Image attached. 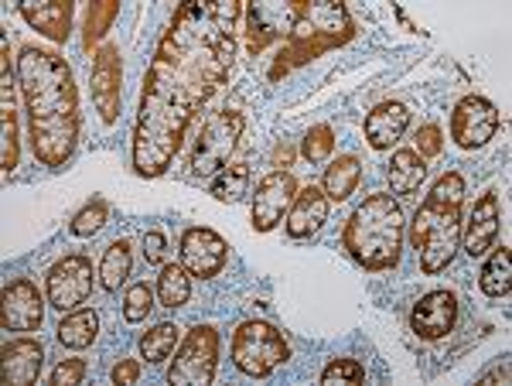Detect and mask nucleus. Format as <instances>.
Returning <instances> with one entry per match:
<instances>
[{"instance_id":"nucleus-1","label":"nucleus","mask_w":512,"mask_h":386,"mask_svg":"<svg viewBox=\"0 0 512 386\" xmlns=\"http://www.w3.org/2000/svg\"><path fill=\"white\" fill-rule=\"evenodd\" d=\"M239 18L243 0H188L175 11L140 89L130 147L140 178H161L171 168L188 127L226 82Z\"/></svg>"},{"instance_id":"nucleus-2","label":"nucleus","mask_w":512,"mask_h":386,"mask_svg":"<svg viewBox=\"0 0 512 386\" xmlns=\"http://www.w3.org/2000/svg\"><path fill=\"white\" fill-rule=\"evenodd\" d=\"M18 82L28 110L31 151L45 168H65L79 144V89L59 52L21 48Z\"/></svg>"},{"instance_id":"nucleus-3","label":"nucleus","mask_w":512,"mask_h":386,"mask_svg":"<svg viewBox=\"0 0 512 386\" xmlns=\"http://www.w3.org/2000/svg\"><path fill=\"white\" fill-rule=\"evenodd\" d=\"M461 209H465V178L458 171H444L410 223V243L424 274H441L461 250V226H465Z\"/></svg>"},{"instance_id":"nucleus-4","label":"nucleus","mask_w":512,"mask_h":386,"mask_svg":"<svg viewBox=\"0 0 512 386\" xmlns=\"http://www.w3.org/2000/svg\"><path fill=\"white\" fill-rule=\"evenodd\" d=\"M352 38L355 21L342 0H301V11H297L291 35H287L274 65H270V79L277 82L287 72L321 59L325 52L349 45Z\"/></svg>"},{"instance_id":"nucleus-5","label":"nucleus","mask_w":512,"mask_h":386,"mask_svg":"<svg viewBox=\"0 0 512 386\" xmlns=\"http://www.w3.org/2000/svg\"><path fill=\"white\" fill-rule=\"evenodd\" d=\"M403 209L390 192L369 195L349 216L342 243L349 257L366 270H390L400 264L403 253Z\"/></svg>"},{"instance_id":"nucleus-6","label":"nucleus","mask_w":512,"mask_h":386,"mask_svg":"<svg viewBox=\"0 0 512 386\" xmlns=\"http://www.w3.org/2000/svg\"><path fill=\"white\" fill-rule=\"evenodd\" d=\"M291 359L284 332H277L270 322H243L233 335V363L246 376H270L277 366Z\"/></svg>"},{"instance_id":"nucleus-7","label":"nucleus","mask_w":512,"mask_h":386,"mask_svg":"<svg viewBox=\"0 0 512 386\" xmlns=\"http://www.w3.org/2000/svg\"><path fill=\"white\" fill-rule=\"evenodd\" d=\"M243 127H246L243 113H236V110L212 113V117L205 120V127L198 130V137H195L192 161H188L192 175L195 178H216L219 171L229 164V158H233Z\"/></svg>"},{"instance_id":"nucleus-8","label":"nucleus","mask_w":512,"mask_h":386,"mask_svg":"<svg viewBox=\"0 0 512 386\" xmlns=\"http://www.w3.org/2000/svg\"><path fill=\"white\" fill-rule=\"evenodd\" d=\"M219 366V332L212 325H195L178 346L168 369L171 386H209Z\"/></svg>"},{"instance_id":"nucleus-9","label":"nucleus","mask_w":512,"mask_h":386,"mask_svg":"<svg viewBox=\"0 0 512 386\" xmlns=\"http://www.w3.org/2000/svg\"><path fill=\"white\" fill-rule=\"evenodd\" d=\"M89 291H93V264L82 253H69V257L52 264V270L45 274V298L62 315L86 305Z\"/></svg>"},{"instance_id":"nucleus-10","label":"nucleus","mask_w":512,"mask_h":386,"mask_svg":"<svg viewBox=\"0 0 512 386\" xmlns=\"http://www.w3.org/2000/svg\"><path fill=\"white\" fill-rule=\"evenodd\" d=\"M499 130V110L485 100V96H461L451 110V137L458 147L465 151H475V147H485Z\"/></svg>"},{"instance_id":"nucleus-11","label":"nucleus","mask_w":512,"mask_h":386,"mask_svg":"<svg viewBox=\"0 0 512 386\" xmlns=\"http://www.w3.org/2000/svg\"><path fill=\"white\" fill-rule=\"evenodd\" d=\"M297 11H301V0H291V4H253L246 7V52L260 55L270 41H280L291 35Z\"/></svg>"},{"instance_id":"nucleus-12","label":"nucleus","mask_w":512,"mask_h":386,"mask_svg":"<svg viewBox=\"0 0 512 386\" xmlns=\"http://www.w3.org/2000/svg\"><path fill=\"white\" fill-rule=\"evenodd\" d=\"M229 260V243L222 240L216 229L209 226H188L181 233V264L192 277H202V281H212L219 277V270L226 267Z\"/></svg>"},{"instance_id":"nucleus-13","label":"nucleus","mask_w":512,"mask_h":386,"mask_svg":"<svg viewBox=\"0 0 512 386\" xmlns=\"http://www.w3.org/2000/svg\"><path fill=\"white\" fill-rule=\"evenodd\" d=\"M41 322H45V298L38 294L35 281L28 277L7 281L0 294V325L7 332H35Z\"/></svg>"},{"instance_id":"nucleus-14","label":"nucleus","mask_w":512,"mask_h":386,"mask_svg":"<svg viewBox=\"0 0 512 386\" xmlns=\"http://www.w3.org/2000/svg\"><path fill=\"white\" fill-rule=\"evenodd\" d=\"M297 195V178L291 171H270L260 178L253 195V229L256 233H270L284 223V212L291 209Z\"/></svg>"},{"instance_id":"nucleus-15","label":"nucleus","mask_w":512,"mask_h":386,"mask_svg":"<svg viewBox=\"0 0 512 386\" xmlns=\"http://www.w3.org/2000/svg\"><path fill=\"white\" fill-rule=\"evenodd\" d=\"M454 322H458V294L448 291V287L427 291L414 305V311H410V328L424 342L444 339L454 328Z\"/></svg>"},{"instance_id":"nucleus-16","label":"nucleus","mask_w":512,"mask_h":386,"mask_svg":"<svg viewBox=\"0 0 512 386\" xmlns=\"http://www.w3.org/2000/svg\"><path fill=\"white\" fill-rule=\"evenodd\" d=\"M120 86H123V65L117 45H99L93 55V100L99 117L106 123H117L120 117Z\"/></svg>"},{"instance_id":"nucleus-17","label":"nucleus","mask_w":512,"mask_h":386,"mask_svg":"<svg viewBox=\"0 0 512 386\" xmlns=\"http://www.w3.org/2000/svg\"><path fill=\"white\" fill-rule=\"evenodd\" d=\"M4 52V62H0V141H4V154H0V164H4V175H11L18 168L21 158V144H18V110H14V82H11V48L7 41L0 45Z\"/></svg>"},{"instance_id":"nucleus-18","label":"nucleus","mask_w":512,"mask_h":386,"mask_svg":"<svg viewBox=\"0 0 512 386\" xmlns=\"http://www.w3.org/2000/svg\"><path fill=\"white\" fill-rule=\"evenodd\" d=\"M499 195L495 192H485L482 199L475 202L472 216H468V223L461 226V243H465V253L472 260L485 257V253L492 250L495 236H499Z\"/></svg>"},{"instance_id":"nucleus-19","label":"nucleus","mask_w":512,"mask_h":386,"mask_svg":"<svg viewBox=\"0 0 512 386\" xmlns=\"http://www.w3.org/2000/svg\"><path fill=\"white\" fill-rule=\"evenodd\" d=\"M41 363H45V349L31 335L11 339L0 349V376H4L7 386H31L38 380Z\"/></svg>"},{"instance_id":"nucleus-20","label":"nucleus","mask_w":512,"mask_h":386,"mask_svg":"<svg viewBox=\"0 0 512 386\" xmlns=\"http://www.w3.org/2000/svg\"><path fill=\"white\" fill-rule=\"evenodd\" d=\"M325 223H328L325 188H318V185L297 188L291 212H287V236H291V240H311Z\"/></svg>"},{"instance_id":"nucleus-21","label":"nucleus","mask_w":512,"mask_h":386,"mask_svg":"<svg viewBox=\"0 0 512 386\" xmlns=\"http://www.w3.org/2000/svg\"><path fill=\"white\" fill-rule=\"evenodd\" d=\"M407 127H410V110L396 100L376 103L373 110L366 113V141L373 151H390V147L407 134Z\"/></svg>"},{"instance_id":"nucleus-22","label":"nucleus","mask_w":512,"mask_h":386,"mask_svg":"<svg viewBox=\"0 0 512 386\" xmlns=\"http://www.w3.org/2000/svg\"><path fill=\"white\" fill-rule=\"evenodd\" d=\"M21 18L45 38L62 45L72 28V4L69 0H21Z\"/></svg>"},{"instance_id":"nucleus-23","label":"nucleus","mask_w":512,"mask_h":386,"mask_svg":"<svg viewBox=\"0 0 512 386\" xmlns=\"http://www.w3.org/2000/svg\"><path fill=\"white\" fill-rule=\"evenodd\" d=\"M386 178H390L393 195H410L424 185L427 161L420 158L414 147H400V151H393L390 164H386Z\"/></svg>"},{"instance_id":"nucleus-24","label":"nucleus","mask_w":512,"mask_h":386,"mask_svg":"<svg viewBox=\"0 0 512 386\" xmlns=\"http://www.w3.org/2000/svg\"><path fill=\"white\" fill-rule=\"evenodd\" d=\"M59 342L65 349H89L99 335V315L93 308H76L65 311V318L59 322Z\"/></svg>"},{"instance_id":"nucleus-25","label":"nucleus","mask_w":512,"mask_h":386,"mask_svg":"<svg viewBox=\"0 0 512 386\" xmlns=\"http://www.w3.org/2000/svg\"><path fill=\"white\" fill-rule=\"evenodd\" d=\"M359 175H362V164L355 154H342L338 161H332L325 168V195L328 202H345L349 195L355 192L359 185Z\"/></svg>"},{"instance_id":"nucleus-26","label":"nucleus","mask_w":512,"mask_h":386,"mask_svg":"<svg viewBox=\"0 0 512 386\" xmlns=\"http://www.w3.org/2000/svg\"><path fill=\"white\" fill-rule=\"evenodd\" d=\"M478 284H482V291L489 294V298H506V294L512 291V253H509L506 243L495 246V250L489 253Z\"/></svg>"},{"instance_id":"nucleus-27","label":"nucleus","mask_w":512,"mask_h":386,"mask_svg":"<svg viewBox=\"0 0 512 386\" xmlns=\"http://www.w3.org/2000/svg\"><path fill=\"white\" fill-rule=\"evenodd\" d=\"M130 267H134V253H130L127 240L106 246L103 260H99V284H103V291H120V284L130 277Z\"/></svg>"},{"instance_id":"nucleus-28","label":"nucleus","mask_w":512,"mask_h":386,"mask_svg":"<svg viewBox=\"0 0 512 386\" xmlns=\"http://www.w3.org/2000/svg\"><path fill=\"white\" fill-rule=\"evenodd\" d=\"M188 270L185 264H164L161 267V277H158V298L164 308L178 311L188 305V298H192V281H188Z\"/></svg>"},{"instance_id":"nucleus-29","label":"nucleus","mask_w":512,"mask_h":386,"mask_svg":"<svg viewBox=\"0 0 512 386\" xmlns=\"http://www.w3.org/2000/svg\"><path fill=\"white\" fill-rule=\"evenodd\" d=\"M175 346H178V325L161 322V325H154L151 332H144V339H140V356H144L147 363H164V359L175 352Z\"/></svg>"},{"instance_id":"nucleus-30","label":"nucleus","mask_w":512,"mask_h":386,"mask_svg":"<svg viewBox=\"0 0 512 386\" xmlns=\"http://www.w3.org/2000/svg\"><path fill=\"white\" fill-rule=\"evenodd\" d=\"M117 14H120L117 0H96V4H89V11H86V38H82V45H86L89 52H93V45H99L106 31L113 28Z\"/></svg>"},{"instance_id":"nucleus-31","label":"nucleus","mask_w":512,"mask_h":386,"mask_svg":"<svg viewBox=\"0 0 512 386\" xmlns=\"http://www.w3.org/2000/svg\"><path fill=\"white\" fill-rule=\"evenodd\" d=\"M246 185H250V168L246 164H226L216 178H212V195L219 202H239L246 195Z\"/></svg>"},{"instance_id":"nucleus-32","label":"nucleus","mask_w":512,"mask_h":386,"mask_svg":"<svg viewBox=\"0 0 512 386\" xmlns=\"http://www.w3.org/2000/svg\"><path fill=\"white\" fill-rule=\"evenodd\" d=\"M335 151V130L328 127V123H315V127L304 134V141H301V154L308 158L311 164H318V161H325L328 154Z\"/></svg>"},{"instance_id":"nucleus-33","label":"nucleus","mask_w":512,"mask_h":386,"mask_svg":"<svg viewBox=\"0 0 512 386\" xmlns=\"http://www.w3.org/2000/svg\"><path fill=\"white\" fill-rule=\"evenodd\" d=\"M321 383L325 386H359V383H366V366L359 363V359H332V363L325 366V373H321Z\"/></svg>"},{"instance_id":"nucleus-34","label":"nucleus","mask_w":512,"mask_h":386,"mask_svg":"<svg viewBox=\"0 0 512 386\" xmlns=\"http://www.w3.org/2000/svg\"><path fill=\"white\" fill-rule=\"evenodd\" d=\"M106 202L103 199H93V202H86L82 209L72 216V233L76 236H93V233H99V229L106 226Z\"/></svg>"},{"instance_id":"nucleus-35","label":"nucleus","mask_w":512,"mask_h":386,"mask_svg":"<svg viewBox=\"0 0 512 386\" xmlns=\"http://www.w3.org/2000/svg\"><path fill=\"white\" fill-rule=\"evenodd\" d=\"M154 308V291L147 284H134L123 298V318L127 322H144Z\"/></svg>"},{"instance_id":"nucleus-36","label":"nucleus","mask_w":512,"mask_h":386,"mask_svg":"<svg viewBox=\"0 0 512 386\" xmlns=\"http://www.w3.org/2000/svg\"><path fill=\"white\" fill-rule=\"evenodd\" d=\"M441 147H444L441 127H437V123H424V127L417 130V154L427 161V158H437V154H441Z\"/></svg>"},{"instance_id":"nucleus-37","label":"nucleus","mask_w":512,"mask_h":386,"mask_svg":"<svg viewBox=\"0 0 512 386\" xmlns=\"http://www.w3.org/2000/svg\"><path fill=\"white\" fill-rule=\"evenodd\" d=\"M82 380H86V363L82 359H62L52 369V386H76Z\"/></svg>"},{"instance_id":"nucleus-38","label":"nucleus","mask_w":512,"mask_h":386,"mask_svg":"<svg viewBox=\"0 0 512 386\" xmlns=\"http://www.w3.org/2000/svg\"><path fill=\"white\" fill-rule=\"evenodd\" d=\"M164 250H168V240H164V233H158V229L144 233V257H147V264H161Z\"/></svg>"},{"instance_id":"nucleus-39","label":"nucleus","mask_w":512,"mask_h":386,"mask_svg":"<svg viewBox=\"0 0 512 386\" xmlns=\"http://www.w3.org/2000/svg\"><path fill=\"white\" fill-rule=\"evenodd\" d=\"M110 380L117 383V386H130V383H137V380H140V363H137V359H120V363L113 366Z\"/></svg>"},{"instance_id":"nucleus-40","label":"nucleus","mask_w":512,"mask_h":386,"mask_svg":"<svg viewBox=\"0 0 512 386\" xmlns=\"http://www.w3.org/2000/svg\"><path fill=\"white\" fill-rule=\"evenodd\" d=\"M291 161H294V147H291V144H277V151H274V164H277V171H284Z\"/></svg>"},{"instance_id":"nucleus-41","label":"nucleus","mask_w":512,"mask_h":386,"mask_svg":"<svg viewBox=\"0 0 512 386\" xmlns=\"http://www.w3.org/2000/svg\"><path fill=\"white\" fill-rule=\"evenodd\" d=\"M489 380H502V383H506V380H509V369H506V366L492 369V373H485V376H482V383H489Z\"/></svg>"}]
</instances>
